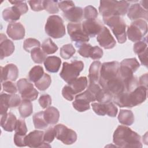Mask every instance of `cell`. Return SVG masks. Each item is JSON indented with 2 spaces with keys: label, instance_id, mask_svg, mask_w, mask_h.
Listing matches in <instances>:
<instances>
[{
  "label": "cell",
  "instance_id": "25",
  "mask_svg": "<svg viewBox=\"0 0 148 148\" xmlns=\"http://www.w3.org/2000/svg\"><path fill=\"white\" fill-rule=\"evenodd\" d=\"M61 64V60L57 56L47 57L44 61V65L46 70L51 73L57 72Z\"/></svg>",
  "mask_w": 148,
  "mask_h": 148
},
{
  "label": "cell",
  "instance_id": "17",
  "mask_svg": "<svg viewBox=\"0 0 148 148\" xmlns=\"http://www.w3.org/2000/svg\"><path fill=\"white\" fill-rule=\"evenodd\" d=\"M82 26L83 31L89 38L95 36L104 27L99 21L96 20H86L82 24Z\"/></svg>",
  "mask_w": 148,
  "mask_h": 148
},
{
  "label": "cell",
  "instance_id": "15",
  "mask_svg": "<svg viewBox=\"0 0 148 148\" xmlns=\"http://www.w3.org/2000/svg\"><path fill=\"white\" fill-rule=\"evenodd\" d=\"M102 88L108 91L113 96L125 92V85L120 74L118 76L108 80Z\"/></svg>",
  "mask_w": 148,
  "mask_h": 148
},
{
  "label": "cell",
  "instance_id": "4",
  "mask_svg": "<svg viewBox=\"0 0 148 148\" xmlns=\"http://www.w3.org/2000/svg\"><path fill=\"white\" fill-rule=\"evenodd\" d=\"M103 21L111 28L119 43L126 42V24L123 18L119 16H111L103 17Z\"/></svg>",
  "mask_w": 148,
  "mask_h": 148
},
{
  "label": "cell",
  "instance_id": "42",
  "mask_svg": "<svg viewBox=\"0 0 148 148\" xmlns=\"http://www.w3.org/2000/svg\"><path fill=\"white\" fill-rule=\"evenodd\" d=\"M98 16V13L95 8L88 5L84 9V17L86 20H96Z\"/></svg>",
  "mask_w": 148,
  "mask_h": 148
},
{
  "label": "cell",
  "instance_id": "37",
  "mask_svg": "<svg viewBox=\"0 0 148 148\" xmlns=\"http://www.w3.org/2000/svg\"><path fill=\"white\" fill-rule=\"evenodd\" d=\"M72 105L79 112H83L90 109V102L81 98H75V101L72 102Z\"/></svg>",
  "mask_w": 148,
  "mask_h": 148
},
{
  "label": "cell",
  "instance_id": "14",
  "mask_svg": "<svg viewBox=\"0 0 148 148\" xmlns=\"http://www.w3.org/2000/svg\"><path fill=\"white\" fill-rule=\"evenodd\" d=\"M44 132L39 130H34L29 132L25 136V144L29 147H43L51 146L43 140Z\"/></svg>",
  "mask_w": 148,
  "mask_h": 148
},
{
  "label": "cell",
  "instance_id": "22",
  "mask_svg": "<svg viewBox=\"0 0 148 148\" xmlns=\"http://www.w3.org/2000/svg\"><path fill=\"white\" fill-rule=\"evenodd\" d=\"M17 121L16 117L13 113L12 112H7L1 115V126L5 131L12 132L15 129Z\"/></svg>",
  "mask_w": 148,
  "mask_h": 148
},
{
  "label": "cell",
  "instance_id": "41",
  "mask_svg": "<svg viewBox=\"0 0 148 148\" xmlns=\"http://www.w3.org/2000/svg\"><path fill=\"white\" fill-rule=\"evenodd\" d=\"M40 42L34 38H27L26 39L23 44L24 49L28 53L31 51L36 47H40Z\"/></svg>",
  "mask_w": 148,
  "mask_h": 148
},
{
  "label": "cell",
  "instance_id": "13",
  "mask_svg": "<svg viewBox=\"0 0 148 148\" xmlns=\"http://www.w3.org/2000/svg\"><path fill=\"white\" fill-rule=\"evenodd\" d=\"M91 106L94 112L99 116L108 115L109 117H114L117 114V108L112 102L108 103L93 102Z\"/></svg>",
  "mask_w": 148,
  "mask_h": 148
},
{
  "label": "cell",
  "instance_id": "38",
  "mask_svg": "<svg viewBox=\"0 0 148 148\" xmlns=\"http://www.w3.org/2000/svg\"><path fill=\"white\" fill-rule=\"evenodd\" d=\"M75 52V49L72 44H66L60 49V54L63 59L67 60L71 58Z\"/></svg>",
  "mask_w": 148,
  "mask_h": 148
},
{
  "label": "cell",
  "instance_id": "43",
  "mask_svg": "<svg viewBox=\"0 0 148 148\" xmlns=\"http://www.w3.org/2000/svg\"><path fill=\"white\" fill-rule=\"evenodd\" d=\"M147 49V37L146 36L145 39L142 40H139L136 42L133 47V50L135 53L139 54L146 50Z\"/></svg>",
  "mask_w": 148,
  "mask_h": 148
},
{
  "label": "cell",
  "instance_id": "35",
  "mask_svg": "<svg viewBox=\"0 0 148 148\" xmlns=\"http://www.w3.org/2000/svg\"><path fill=\"white\" fill-rule=\"evenodd\" d=\"M51 83V79L49 75L47 73H44L43 76L36 82L35 83L36 87L40 90L45 91L49 88Z\"/></svg>",
  "mask_w": 148,
  "mask_h": 148
},
{
  "label": "cell",
  "instance_id": "6",
  "mask_svg": "<svg viewBox=\"0 0 148 148\" xmlns=\"http://www.w3.org/2000/svg\"><path fill=\"white\" fill-rule=\"evenodd\" d=\"M83 68L84 64L82 61L75 60L70 64L64 62L60 76L65 82L69 83L78 77Z\"/></svg>",
  "mask_w": 148,
  "mask_h": 148
},
{
  "label": "cell",
  "instance_id": "31",
  "mask_svg": "<svg viewBox=\"0 0 148 148\" xmlns=\"http://www.w3.org/2000/svg\"><path fill=\"white\" fill-rule=\"evenodd\" d=\"M34 124L36 129H44L46 128L48 124L44 118V111H41L35 113L32 117Z\"/></svg>",
  "mask_w": 148,
  "mask_h": 148
},
{
  "label": "cell",
  "instance_id": "5",
  "mask_svg": "<svg viewBox=\"0 0 148 148\" xmlns=\"http://www.w3.org/2000/svg\"><path fill=\"white\" fill-rule=\"evenodd\" d=\"M46 33L50 37L58 39L65 35V28L62 19L57 15L50 16L45 27Z\"/></svg>",
  "mask_w": 148,
  "mask_h": 148
},
{
  "label": "cell",
  "instance_id": "9",
  "mask_svg": "<svg viewBox=\"0 0 148 148\" xmlns=\"http://www.w3.org/2000/svg\"><path fill=\"white\" fill-rule=\"evenodd\" d=\"M56 138L65 145H72L77 140V134L72 129L66 126L58 124L54 127Z\"/></svg>",
  "mask_w": 148,
  "mask_h": 148
},
{
  "label": "cell",
  "instance_id": "32",
  "mask_svg": "<svg viewBox=\"0 0 148 148\" xmlns=\"http://www.w3.org/2000/svg\"><path fill=\"white\" fill-rule=\"evenodd\" d=\"M44 73L42 66L40 65H36L32 68L29 72L28 77L30 81L35 83L43 76Z\"/></svg>",
  "mask_w": 148,
  "mask_h": 148
},
{
  "label": "cell",
  "instance_id": "44",
  "mask_svg": "<svg viewBox=\"0 0 148 148\" xmlns=\"http://www.w3.org/2000/svg\"><path fill=\"white\" fill-rule=\"evenodd\" d=\"M9 2L13 5V6L17 8V9L20 12L21 15L26 13L28 10V7L25 1H10Z\"/></svg>",
  "mask_w": 148,
  "mask_h": 148
},
{
  "label": "cell",
  "instance_id": "34",
  "mask_svg": "<svg viewBox=\"0 0 148 148\" xmlns=\"http://www.w3.org/2000/svg\"><path fill=\"white\" fill-rule=\"evenodd\" d=\"M33 61L36 64H42L46 58V54L40 47H36L31 51Z\"/></svg>",
  "mask_w": 148,
  "mask_h": 148
},
{
  "label": "cell",
  "instance_id": "33",
  "mask_svg": "<svg viewBox=\"0 0 148 148\" xmlns=\"http://www.w3.org/2000/svg\"><path fill=\"white\" fill-rule=\"evenodd\" d=\"M113 95L106 90L101 88L95 95V100L98 102L108 103L113 99Z\"/></svg>",
  "mask_w": 148,
  "mask_h": 148
},
{
  "label": "cell",
  "instance_id": "26",
  "mask_svg": "<svg viewBox=\"0 0 148 148\" xmlns=\"http://www.w3.org/2000/svg\"><path fill=\"white\" fill-rule=\"evenodd\" d=\"M44 118L48 124H56L60 118L58 110L53 106H49L44 111Z\"/></svg>",
  "mask_w": 148,
  "mask_h": 148
},
{
  "label": "cell",
  "instance_id": "3",
  "mask_svg": "<svg viewBox=\"0 0 148 148\" xmlns=\"http://www.w3.org/2000/svg\"><path fill=\"white\" fill-rule=\"evenodd\" d=\"M130 6L128 1H101L99 12L103 17L111 16H124Z\"/></svg>",
  "mask_w": 148,
  "mask_h": 148
},
{
  "label": "cell",
  "instance_id": "2",
  "mask_svg": "<svg viewBox=\"0 0 148 148\" xmlns=\"http://www.w3.org/2000/svg\"><path fill=\"white\" fill-rule=\"evenodd\" d=\"M147 88L139 86L131 92H124L113 96L114 103L120 108H132L143 103L147 97Z\"/></svg>",
  "mask_w": 148,
  "mask_h": 148
},
{
  "label": "cell",
  "instance_id": "16",
  "mask_svg": "<svg viewBox=\"0 0 148 148\" xmlns=\"http://www.w3.org/2000/svg\"><path fill=\"white\" fill-rule=\"evenodd\" d=\"M97 40L99 45L105 49H112L116 44L114 38L106 27H103L102 31L97 35Z\"/></svg>",
  "mask_w": 148,
  "mask_h": 148
},
{
  "label": "cell",
  "instance_id": "19",
  "mask_svg": "<svg viewBox=\"0 0 148 148\" xmlns=\"http://www.w3.org/2000/svg\"><path fill=\"white\" fill-rule=\"evenodd\" d=\"M147 10L141 6L139 3H134L129 6L127 11V16L131 20L144 18L148 19Z\"/></svg>",
  "mask_w": 148,
  "mask_h": 148
},
{
  "label": "cell",
  "instance_id": "40",
  "mask_svg": "<svg viewBox=\"0 0 148 148\" xmlns=\"http://www.w3.org/2000/svg\"><path fill=\"white\" fill-rule=\"evenodd\" d=\"M58 2H59L57 1H43L44 9L51 14L57 13L59 11Z\"/></svg>",
  "mask_w": 148,
  "mask_h": 148
},
{
  "label": "cell",
  "instance_id": "1",
  "mask_svg": "<svg viewBox=\"0 0 148 148\" xmlns=\"http://www.w3.org/2000/svg\"><path fill=\"white\" fill-rule=\"evenodd\" d=\"M113 142L119 147H142L140 136L125 125H119L113 135Z\"/></svg>",
  "mask_w": 148,
  "mask_h": 148
},
{
  "label": "cell",
  "instance_id": "21",
  "mask_svg": "<svg viewBox=\"0 0 148 148\" xmlns=\"http://www.w3.org/2000/svg\"><path fill=\"white\" fill-rule=\"evenodd\" d=\"M1 60L13 54L14 51V45L13 42L7 39L6 36L1 33L0 35Z\"/></svg>",
  "mask_w": 148,
  "mask_h": 148
},
{
  "label": "cell",
  "instance_id": "47",
  "mask_svg": "<svg viewBox=\"0 0 148 148\" xmlns=\"http://www.w3.org/2000/svg\"><path fill=\"white\" fill-rule=\"evenodd\" d=\"M3 90L9 94H15L17 91L16 86L11 81H5L2 83Z\"/></svg>",
  "mask_w": 148,
  "mask_h": 148
},
{
  "label": "cell",
  "instance_id": "50",
  "mask_svg": "<svg viewBox=\"0 0 148 148\" xmlns=\"http://www.w3.org/2000/svg\"><path fill=\"white\" fill-rule=\"evenodd\" d=\"M55 131L54 127L49 128L45 132L43 136V140L45 142L50 143L52 142L55 138Z\"/></svg>",
  "mask_w": 148,
  "mask_h": 148
},
{
  "label": "cell",
  "instance_id": "20",
  "mask_svg": "<svg viewBox=\"0 0 148 148\" xmlns=\"http://www.w3.org/2000/svg\"><path fill=\"white\" fill-rule=\"evenodd\" d=\"M6 32L13 40H21L24 38L25 28L20 23H12L8 24Z\"/></svg>",
  "mask_w": 148,
  "mask_h": 148
},
{
  "label": "cell",
  "instance_id": "24",
  "mask_svg": "<svg viewBox=\"0 0 148 148\" xmlns=\"http://www.w3.org/2000/svg\"><path fill=\"white\" fill-rule=\"evenodd\" d=\"M102 64L99 61L92 62L89 68L88 79L91 83L99 84Z\"/></svg>",
  "mask_w": 148,
  "mask_h": 148
},
{
  "label": "cell",
  "instance_id": "49",
  "mask_svg": "<svg viewBox=\"0 0 148 148\" xmlns=\"http://www.w3.org/2000/svg\"><path fill=\"white\" fill-rule=\"evenodd\" d=\"M103 54L102 49L97 46H95L91 48L90 57L92 60H99L102 58Z\"/></svg>",
  "mask_w": 148,
  "mask_h": 148
},
{
  "label": "cell",
  "instance_id": "46",
  "mask_svg": "<svg viewBox=\"0 0 148 148\" xmlns=\"http://www.w3.org/2000/svg\"><path fill=\"white\" fill-rule=\"evenodd\" d=\"M62 95L64 98L66 100L72 101L74 99V96L75 95L74 91L72 89V88L69 86H65L62 90Z\"/></svg>",
  "mask_w": 148,
  "mask_h": 148
},
{
  "label": "cell",
  "instance_id": "53",
  "mask_svg": "<svg viewBox=\"0 0 148 148\" xmlns=\"http://www.w3.org/2000/svg\"><path fill=\"white\" fill-rule=\"evenodd\" d=\"M29 5L32 10L39 12L44 9L43 1H29Z\"/></svg>",
  "mask_w": 148,
  "mask_h": 148
},
{
  "label": "cell",
  "instance_id": "27",
  "mask_svg": "<svg viewBox=\"0 0 148 148\" xmlns=\"http://www.w3.org/2000/svg\"><path fill=\"white\" fill-rule=\"evenodd\" d=\"M21 15V14L20 12L14 6L8 8L4 9L2 12V17L3 20L11 23L19 20Z\"/></svg>",
  "mask_w": 148,
  "mask_h": 148
},
{
  "label": "cell",
  "instance_id": "55",
  "mask_svg": "<svg viewBox=\"0 0 148 148\" xmlns=\"http://www.w3.org/2000/svg\"><path fill=\"white\" fill-rule=\"evenodd\" d=\"M147 73L141 76L139 80V86H145L147 88Z\"/></svg>",
  "mask_w": 148,
  "mask_h": 148
},
{
  "label": "cell",
  "instance_id": "30",
  "mask_svg": "<svg viewBox=\"0 0 148 148\" xmlns=\"http://www.w3.org/2000/svg\"><path fill=\"white\" fill-rule=\"evenodd\" d=\"M18 111L22 117L26 118L29 117L33 112V106L31 101L23 99L19 105Z\"/></svg>",
  "mask_w": 148,
  "mask_h": 148
},
{
  "label": "cell",
  "instance_id": "23",
  "mask_svg": "<svg viewBox=\"0 0 148 148\" xmlns=\"http://www.w3.org/2000/svg\"><path fill=\"white\" fill-rule=\"evenodd\" d=\"M83 15V9L80 7H73L69 10L64 12L63 17L66 20L73 23L80 22Z\"/></svg>",
  "mask_w": 148,
  "mask_h": 148
},
{
  "label": "cell",
  "instance_id": "45",
  "mask_svg": "<svg viewBox=\"0 0 148 148\" xmlns=\"http://www.w3.org/2000/svg\"><path fill=\"white\" fill-rule=\"evenodd\" d=\"M14 131L15 133L26 135L27 132V128L24 120L22 119H18L17 120Z\"/></svg>",
  "mask_w": 148,
  "mask_h": 148
},
{
  "label": "cell",
  "instance_id": "29",
  "mask_svg": "<svg viewBox=\"0 0 148 148\" xmlns=\"http://www.w3.org/2000/svg\"><path fill=\"white\" fill-rule=\"evenodd\" d=\"M118 120L119 123L125 125H131L134 122V116L130 110L121 109L120 110Z\"/></svg>",
  "mask_w": 148,
  "mask_h": 148
},
{
  "label": "cell",
  "instance_id": "51",
  "mask_svg": "<svg viewBox=\"0 0 148 148\" xmlns=\"http://www.w3.org/2000/svg\"><path fill=\"white\" fill-rule=\"evenodd\" d=\"M25 136L26 135H22L15 133L14 135V143L18 147L26 146L25 144Z\"/></svg>",
  "mask_w": 148,
  "mask_h": 148
},
{
  "label": "cell",
  "instance_id": "10",
  "mask_svg": "<svg viewBox=\"0 0 148 148\" xmlns=\"http://www.w3.org/2000/svg\"><path fill=\"white\" fill-rule=\"evenodd\" d=\"M17 87L22 99H27L31 101L35 100L38 95V91L34 88V85L25 78H22L17 82Z\"/></svg>",
  "mask_w": 148,
  "mask_h": 148
},
{
  "label": "cell",
  "instance_id": "52",
  "mask_svg": "<svg viewBox=\"0 0 148 148\" xmlns=\"http://www.w3.org/2000/svg\"><path fill=\"white\" fill-rule=\"evenodd\" d=\"M75 7V3L72 1H64L58 2V8L64 12H65Z\"/></svg>",
  "mask_w": 148,
  "mask_h": 148
},
{
  "label": "cell",
  "instance_id": "12",
  "mask_svg": "<svg viewBox=\"0 0 148 148\" xmlns=\"http://www.w3.org/2000/svg\"><path fill=\"white\" fill-rule=\"evenodd\" d=\"M21 102V98L17 94L1 93L0 95L1 115L6 113L9 108H15L19 106Z\"/></svg>",
  "mask_w": 148,
  "mask_h": 148
},
{
  "label": "cell",
  "instance_id": "39",
  "mask_svg": "<svg viewBox=\"0 0 148 148\" xmlns=\"http://www.w3.org/2000/svg\"><path fill=\"white\" fill-rule=\"evenodd\" d=\"M75 46L78 48L79 54L83 57H90V51L92 48V46L90 44L85 43H75Z\"/></svg>",
  "mask_w": 148,
  "mask_h": 148
},
{
  "label": "cell",
  "instance_id": "48",
  "mask_svg": "<svg viewBox=\"0 0 148 148\" xmlns=\"http://www.w3.org/2000/svg\"><path fill=\"white\" fill-rule=\"evenodd\" d=\"M38 102L41 106V107L43 109L48 108L51 104V97L47 94H42L40 98H39Z\"/></svg>",
  "mask_w": 148,
  "mask_h": 148
},
{
  "label": "cell",
  "instance_id": "7",
  "mask_svg": "<svg viewBox=\"0 0 148 148\" xmlns=\"http://www.w3.org/2000/svg\"><path fill=\"white\" fill-rule=\"evenodd\" d=\"M147 32V22L143 19L134 20L127 28V36L132 42H136L143 39Z\"/></svg>",
  "mask_w": 148,
  "mask_h": 148
},
{
  "label": "cell",
  "instance_id": "54",
  "mask_svg": "<svg viewBox=\"0 0 148 148\" xmlns=\"http://www.w3.org/2000/svg\"><path fill=\"white\" fill-rule=\"evenodd\" d=\"M138 55L141 64L147 67V49Z\"/></svg>",
  "mask_w": 148,
  "mask_h": 148
},
{
  "label": "cell",
  "instance_id": "18",
  "mask_svg": "<svg viewBox=\"0 0 148 148\" xmlns=\"http://www.w3.org/2000/svg\"><path fill=\"white\" fill-rule=\"evenodd\" d=\"M18 76V69L14 64H7L4 67L1 66V82H14Z\"/></svg>",
  "mask_w": 148,
  "mask_h": 148
},
{
  "label": "cell",
  "instance_id": "11",
  "mask_svg": "<svg viewBox=\"0 0 148 148\" xmlns=\"http://www.w3.org/2000/svg\"><path fill=\"white\" fill-rule=\"evenodd\" d=\"M67 30L72 41L76 43H85L89 41V36L83 31L81 23H68Z\"/></svg>",
  "mask_w": 148,
  "mask_h": 148
},
{
  "label": "cell",
  "instance_id": "36",
  "mask_svg": "<svg viewBox=\"0 0 148 148\" xmlns=\"http://www.w3.org/2000/svg\"><path fill=\"white\" fill-rule=\"evenodd\" d=\"M42 49L46 54H51L56 53L58 48L50 38H48L42 43Z\"/></svg>",
  "mask_w": 148,
  "mask_h": 148
},
{
  "label": "cell",
  "instance_id": "28",
  "mask_svg": "<svg viewBox=\"0 0 148 148\" xmlns=\"http://www.w3.org/2000/svg\"><path fill=\"white\" fill-rule=\"evenodd\" d=\"M68 84L72 88L75 94H76L82 92L87 87L88 82L86 77L81 76L77 77Z\"/></svg>",
  "mask_w": 148,
  "mask_h": 148
},
{
  "label": "cell",
  "instance_id": "8",
  "mask_svg": "<svg viewBox=\"0 0 148 148\" xmlns=\"http://www.w3.org/2000/svg\"><path fill=\"white\" fill-rule=\"evenodd\" d=\"M120 63L118 61L106 62L102 64L100 73L99 85L102 87L109 80L119 75Z\"/></svg>",
  "mask_w": 148,
  "mask_h": 148
}]
</instances>
